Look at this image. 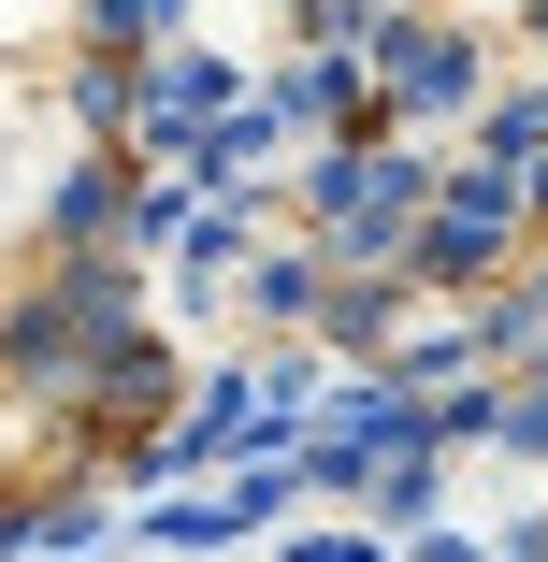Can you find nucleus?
I'll use <instances>...</instances> for the list:
<instances>
[{"mask_svg":"<svg viewBox=\"0 0 548 562\" xmlns=\"http://www.w3.org/2000/svg\"><path fill=\"white\" fill-rule=\"evenodd\" d=\"M174 418L145 289L131 0H0V548L116 491Z\"/></svg>","mask_w":548,"mask_h":562,"instance_id":"f257e3e1","label":"nucleus"}]
</instances>
